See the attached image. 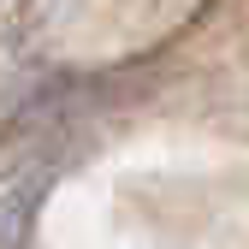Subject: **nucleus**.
<instances>
[{
    "label": "nucleus",
    "instance_id": "1",
    "mask_svg": "<svg viewBox=\"0 0 249 249\" xmlns=\"http://www.w3.org/2000/svg\"><path fill=\"white\" fill-rule=\"evenodd\" d=\"M48 178H53V166H48V160L18 166V172L0 178V249H18V243H24L30 213H36V208H42V196H48Z\"/></svg>",
    "mask_w": 249,
    "mask_h": 249
}]
</instances>
